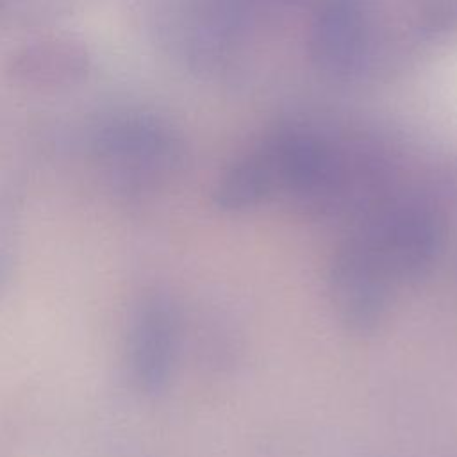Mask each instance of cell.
<instances>
[{"instance_id": "cell-1", "label": "cell", "mask_w": 457, "mask_h": 457, "mask_svg": "<svg viewBox=\"0 0 457 457\" xmlns=\"http://www.w3.org/2000/svg\"><path fill=\"white\" fill-rule=\"evenodd\" d=\"M95 155L118 186L143 191L155 187L179 170L182 145L175 130L159 116L123 112L100 127Z\"/></svg>"}, {"instance_id": "cell-6", "label": "cell", "mask_w": 457, "mask_h": 457, "mask_svg": "<svg viewBox=\"0 0 457 457\" xmlns=\"http://www.w3.org/2000/svg\"><path fill=\"white\" fill-rule=\"evenodd\" d=\"M278 191H284V162L278 136L273 132L221 173L214 202L223 211H245Z\"/></svg>"}, {"instance_id": "cell-2", "label": "cell", "mask_w": 457, "mask_h": 457, "mask_svg": "<svg viewBox=\"0 0 457 457\" xmlns=\"http://www.w3.org/2000/svg\"><path fill=\"white\" fill-rule=\"evenodd\" d=\"M328 284L337 316L348 328L364 334L382 321L393 280L355 234L336 250Z\"/></svg>"}, {"instance_id": "cell-5", "label": "cell", "mask_w": 457, "mask_h": 457, "mask_svg": "<svg viewBox=\"0 0 457 457\" xmlns=\"http://www.w3.org/2000/svg\"><path fill=\"white\" fill-rule=\"evenodd\" d=\"M89 66V52L80 41L48 36L14 50L7 61V73L14 82L29 87L57 89L82 82Z\"/></svg>"}, {"instance_id": "cell-3", "label": "cell", "mask_w": 457, "mask_h": 457, "mask_svg": "<svg viewBox=\"0 0 457 457\" xmlns=\"http://www.w3.org/2000/svg\"><path fill=\"white\" fill-rule=\"evenodd\" d=\"M368 45V27L359 0H323L312 18L309 52L327 75L348 77L359 70Z\"/></svg>"}, {"instance_id": "cell-4", "label": "cell", "mask_w": 457, "mask_h": 457, "mask_svg": "<svg viewBox=\"0 0 457 457\" xmlns=\"http://www.w3.org/2000/svg\"><path fill=\"white\" fill-rule=\"evenodd\" d=\"M177 346V314L166 296H150L136 311L130 328V366L137 386L161 391L171 373Z\"/></svg>"}]
</instances>
